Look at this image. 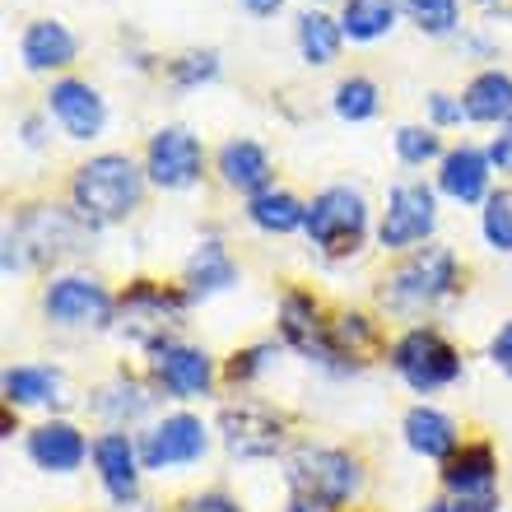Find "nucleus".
Returning <instances> with one entry per match:
<instances>
[{
	"mask_svg": "<svg viewBox=\"0 0 512 512\" xmlns=\"http://www.w3.org/2000/svg\"><path fill=\"white\" fill-rule=\"evenodd\" d=\"M140 205V168L126 154H98L75 173V210L89 224H117Z\"/></svg>",
	"mask_w": 512,
	"mask_h": 512,
	"instance_id": "f257e3e1",
	"label": "nucleus"
},
{
	"mask_svg": "<svg viewBox=\"0 0 512 512\" xmlns=\"http://www.w3.org/2000/svg\"><path fill=\"white\" fill-rule=\"evenodd\" d=\"M89 247V219L70 210H33L19 229L5 238V275H14L28 261H56Z\"/></svg>",
	"mask_w": 512,
	"mask_h": 512,
	"instance_id": "f03ea898",
	"label": "nucleus"
},
{
	"mask_svg": "<svg viewBox=\"0 0 512 512\" xmlns=\"http://www.w3.org/2000/svg\"><path fill=\"white\" fill-rule=\"evenodd\" d=\"M368 233V205L350 187H326L308 205V238L326 256H354Z\"/></svg>",
	"mask_w": 512,
	"mask_h": 512,
	"instance_id": "7ed1b4c3",
	"label": "nucleus"
},
{
	"mask_svg": "<svg viewBox=\"0 0 512 512\" xmlns=\"http://www.w3.org/2000/svg\"><path fill=\"white\" fill-rule=\"evenodd\" d=\"M289 485H294V499L336 508L359 489V466L336 447H298L289 457Z\"/></svg>",
	"mask_w": 512,
	"mask_h": 512,
	"instance_id": "20e7f679",
	"label": "nucleus"
},
{
	"mask_svg": "<svg viewBox=\"0 0 512 512\" xmlns=\"http://www.w3.org/2000/svg\"><path fill=\"white\" fill-rule=\"evenodd\" d=\"M457 289V256L447 247H424L405 261L387 284V303L391 308H429L438 298H447Z\"/></svg>",
	"mask_w": 512,
	"mask_h": 512,
	"instance_id": "39448f33",
	"label": "nucleus"
},
{
	"mask_svg": "<svg viewBox=\"0 0 512 512\" xmlns=\"http://www.w3.org/2000/svg\"><path fill=\"white\" fill-rule=\"evenodd\" d=\"M187 308V298L173 294V289H159V284H135L131 294L122 298V308H117V326H122L126 336L135 345H149V350H159L163 336L177 326Z\"/></svg>",
	"mask_w": 512,
	"mask_h": 512,
	"instance_id": "423d86ee",
	"label": "nucleus"
},
{
	"mask_svg": "<svg viewBox=\"0 0 512 512\" xmlns=\"http://www.w3.org/2000/svg\"><path fill=\"white\" fill-rule=\"evenodd\" d=\"M391 364H396V373L415 391H438L461 373L457 350H452L443 336H433V331H410V336H401L396 350H391Z\"/></svg>",
	"mask_w": 512,
	"mask_h": 512,
	"instance_id": "0eeeda50",
	"label": "nucleus"
},
{
	"mask_svg": "<svg viewBox=\"0 0 512 512\" xmlns=\"http://www.w3.org/2000/svg\"><path fill=\"white\" fill-rule=\"evenodd\" d=\"M494 480H499V466H494V452H489V447H466L461 457L447 461V471H443V485H447V494L457 499L461 512L499 508Z\"/></svg>",
	"mask_w": 512,
	"mask_h": 512,
	"instance_id": "6e6552de",
	"label": "nucleus"
},
{
	"mask_svg": "<svg viewBox=\"0 0 512 512\" xmlns=\"http://www.w3.org/2000/svg\"><path fill=\"white\" fill-rule=\"evenodd\" d=\"M42 308L61 326H103L112 317V298H108V289L98 280H89V275H61V280L47 289Z\"/></svg>",
	"mask_w": 512,
	"mask_h": 512,
	"instance_id": "1a4fd4ad",
	"label": "nucleus"
},
{
	"mask_svg": "<svg viewBox=\"0 0 512 512\" xmlns=\"http://www.w3.org/2000/svg\"><path fill=\"white\" fill-rule=\"evenodd\" d=\"M201 163H205V149L201 140L182 126H163L154 140H149V177L168 191H182L201 177Z\"/></svg>",
	"mask_w": 512,
	"mask_h": 512,
	"instance_id": "9d476101",
	"label": "nucleus"
},
{
	"mask_svg": "<svg viewBox=\"0 0 512 512\" xmlns=\"http://www.w3.org/2000/svg\"><path fill=\"white\" fill-rule=\"evenodd\" d=\"M433 191L419 182H405L387 196V219H382V247H415L433 233Z\"/></svg>",
	"mask_w": 512,
	"mask_h": 512,
	"instance_id": "9b49d317",
	"label": "nucleus"
},
{
	"mask_svg": "<svg viewBox=\"0 0 512 512\" xmlns=\"http://www.w3.org/2000/svg\"><path fill=\"white\" fill-rule=\"evenodd\" d=\"M205 452V424L196 415H168L163 424L140 438V461L149 471H163V466H187Z\"/></svg>",
	"mask_w": 512,
	"mask_h": 512,
	"instance_id": "f8f14e48",
	"label": "nucleus"
},
{
	"mask_svg": "<svg viewBox=\"0 0 512 512\" xmlns=\"http://www.w3.org/2000/svg\"><path fill=\"white\" fill-rule=\"evenodd\" d=\"M219 429L233 457H270L280 447V419L261 405H229L219 415Z\"/></svg>",
	"mask_w": 512,
	"mask_h": 512,
	"instance_id": "ddd939ff",
	"label": "nucleus"
},
{
	"mask_svg": "<svg viewBox=\"0 0 512 512\" xmlns=\"http://www.w3.org/2000/svg\"><path fill=\"white\" fill-rule=\"evenodd\" d=\"M47 98H52V117L66 126V135H75V140H94V135L103 131V122H108V108H103L98 89H89L84 80L52 84Z\"/></svg>",
	"mask_w": 512,
	"mask_h": 512,
	"instance_id": "4468645a",
	"label": "nucleus"
},
{
	"mask_svg": "<svg viewBox=\"0 0 512 512\" xmlns=\"http://www.w3.org/2000/svg\"><path fill=\"white\" fill-rule=\"evenodd\" d=\"M94 461H98V475H103V485L117 503H131L135 489H140V452L126 433H103L94 443Z\"/></svg>",
	"mask_w": 512,
	"mask_h": 512,
	"instance_id": "2eb2a0df",
	"label": "nucleus"
},
{
	"mask_svg": "<svg viewBox=\"0 0 512 512\" xmlns=\"http://www.w3.org/2000/svg\"><path fill=\"white\" fill-rule=\"evenodd\" d=\"M280 322H284V340L294 345V350L312 354V359H322L331 364L336 359V345H331V326L317 322V303L303 294H289L280 308Z\"/></svg>",
	"mask_w": 512,
	"mask_h": 512,
	"instance_id": "dca6fc26",
	"label": "nucleus"
},
{
	"mask_svg": "<svg viewBox=\"0 0 512 512\" xmlns=\"http://www.w3.org/2000/svg\"><path fill=\"white\" fill-rule=\"evenodd\" d=\"M154 378L163 382V391L173 396H201L210 387V359L201 350H187V345H159L154 350Z\"/></svg>",
	"mask_w": 512,
	"mask_h": 512,
	"instance_id": "f3484780",
	"label": "nucleus"
},
{
	"mask_svg": "<svg viewBox=\"0 0 512 512\" xmlns=\"http://www.w3.org/2000/svg\"><path fill=\"white\" fill-rule=\"evenodd\" d=\"M438 187L452 196V201H485L489 191V154H480V149L461 145L452 149L443 159V173H438Z\"/></svg>",
	"mask_w": 512,
	"mask_h": 512,
	"instance_id": "a211bd4d",
	"label": "nucleus"
},
{
	"mask_svg": "<svg viewBox=\"0 0 512 512\" xmlns=\"http://www.w3.org/2000/svg\"><path fill=\"white\" fill-rule=\"evenodd\" d=\"M28 452H33V461H38L42 471H75L89 447H84V433L75 429V424L52 419V424H42L38 433H28Z\"/></svg>",
	"mask_w": 512,
	"mask_h": 512,
	"instance_id": "6ab92c4d",
	"label": "nucleus"
},
{
	"mask_svg": "<svg viewBox=\"0 0 512 512\" xmlns=\"http://www.w3.org/2000/svg\"><path fill=\"white\" fill-rule=\"evenodd\" d=\"M19 52H24L28 70H56V66H70V61H75V38H70L66 24H56V19H38V24L24 28Z\"/></svg>",
	"mask_w": 512,
	"mask_h": 512,
	"instance_id": "aec40b11",
	"label": "nucleus"
},
{
	"mask_svg": "<svg viewBox=\"0 0 512 512\" xmlns=\"http://www.w3.org/2000/svg\"><path fill=\"white\" fill-rule=\"evenodd\" d=\"M219 173H224L229 187L252 191V196L270 191V159L256 140H229V145L219 149Z\"/></svg>",
	"mask_w": 512,
	"mask_h": 512,
	"instance_id": "412c9836",
	"label": "nucleus"
},
{
	"mask_svg": "<svg viewBox=\"0 0 512 512\" xmlns=\"http://www.w3.org/2000/svg\"><path fill=\"white\" fill-rule=\"evenodd\" d=\"M461 108L471 122H512V75H503V70L475 75L461 94Z\"/></svg>",
	"mask_w": 512,
	"mask_h": 512,
	"instance_id": "4be33fe9",
	"label": "nucleus"
},
{
	"mask_svg": "<svg viewBox=\"0 0 512 512\" xmlns=\"http://www.w3.org/2000/svg\"><path fill=\"white\" fill-rule=\"evenodd\" d=\"M405 443L415 447L419 457H452V447H457V429H452V419L443 410H429V405H415L410 415H405Z\"/></svg>",
	"mask_w": 512,
	"mask_h": 512,
	"instance_id": "5701e85b",
	"label": "nucleus"
},
{
	"mask_svg": "<svg viewBox=\"0 0 512 512\" xmlns=\"http://www.w3.org/2000/svg\"><path fill=\"white\" fill-rule=\"evenodd\" d=\"M238 280V266L229 261V252L219 243H201L196 256H191L187 266V284H191V298H205V294H219V289H229Z\"/></svg>",
	"mask_w": 512,
	"mask_h": 512,
	"instance_id": "b1692460",
	"label": "nucleus"
},
{
	"mask_svg": "<svg viewBox=\"0 0 512 512\" xmlns=\"http://www.w3.org/2000/svg\"><path fill=\"white\" fill-rule=\"evenodd\" d=\"M247 215H252L256 229H266V233L308 229V210H303V205H298L289 191H261V196H252Z\"/></svg>",
	"mask_w": 512,
	"mask_h": 512,
	"instance_id": "393cba45",
	"label": "nucleus"
},
{
	"mask_svg": "<svg viewBox=\"0 0 512 512\" xmlns=\"http://www.w3.org/2000/svg\"><path fill=\"white\" fill-rule=\"evenodd\" d=\"M340 33H345V28H340L336 19H326V14L308 10L303 19H298V52H303V61H312V66H326V61H336Z\"/></svg>",
	"mask_w": 512,
	"mask_h": 512,
	"instance_id": "a878e982",
	"label": "nucleus"
},
{
	"mask_svg": "<svg viewBox=\"0 0 512 512\" xmlns=\"http://www.w3.org/2000/svg\"><path fill=\"white\" fill-rule=\"evenodd\" d=\"M5 396H10L14 405L61 401V373H56V368H10V373H5Z\"/></svg>",
	"mask_w": 512,
	"mask_h": 512,
	"instance_id": "bb28decb",
	"label": "nucleus"
},
{
	"mask_svg": "<svg viewBox=\"0 0 512 512\" xmlns=\"http://www.w3.org/2000/svg\"><path fill=\"white\" fill-rule=\"evenodd\" d=\"M391 24H396V0H345V19H340V28H345L354 42L382 38Z\"/></svg>",
	"mask_w": 512,
	"mask_h": 512,
	"instance_id": "cd10ccee",
	"label": "nucleus"
},
{
	"mask_svg": "<svg viewBox=\"0 0 512 512\" xmlns=\"http://www.w3.org/2000/svg\"><path fill=\"white\" fill-rule=\"evenodd\" d=\"M98 415H108L112 424H122V419H140L149 410V396L135 382H112V387L98 391V401H94Z\"/></svg>",
	"mask_w": 512,
	"mask_h": 512,
	"instance_id": "c85d7f7f",
	"label": "nucleus"
},
{
	"mask_svg": "<svg viewBox=\"0 0 512 512\" xmlns=\"http://www.w3.org/2000/svg\"><path fill=\"white\" fill-rule=\"evenodd\" d=\"M405 14H410V24H419L424 33H433V38L452 33L461 19L457 0H405Z\"/></svg>",
	"mask_w": 512,
	"mask_h": 512,
	"instance_id": "c756f323",
	"label": "nucleus"
},
{
	"mask_svg": "<svg viewBox=\"0 0 512 512\" xmlns=\"http://www.w3.org/2000/svg\"><path fill=\"white\" fill-rule=\"evenodd\" d=\"M336 112L345 122H368L378 112V84L373 80H345L336 89Z\"/></svg>",
	"mask_w": 512,
	"mask_h": 512,
	"instance_id": "7c9ffc66",
	"label": "nucleus"
},
{
	"mask_svg": "<svg viewBox=\"0 0 512 512\" xmlns=\"http://www.w3.org/2000/svg\"><path fill=\"white\" fill-rule=\"evenodd\" d=\"M485 238L489 247L512 252V191H494L485 201Z\"/></svg>",
	"mask_w": 512,
	"mask_h": 512,
	"instance_id": "2f4dec72",
	"label": "nucleus"
},
{
	"mask_svg": "<svg viewBox=\"0 0 512 512\" xmlns=\"http://www.w3.org/2000/svg\"><path fill=\"white\" fill-rule=\"evenodd\" d=\"M331 345H336V359H359V354L373 350V326L364 322V317H340L336 326H331Z\"/></svg>",
	"mask_w": 512,
	"mask_h": 512,
	"instance_id": "473e14b6",
	"label": "nucleus"
},
{
	"mask_svg": "<svg viewBox=\"0 0 512 512\" xmlns=\"http://www.w3.org/2000/svg\"><path fill=\"white\" fill-rule=\"evenodd\" d=\"M396 154H401L405 163H429L433 154H438V135H433L429 126H401V131H396Z\"/></svg>",
	"mask_w": 512,
	"mask_h": 512,
	"instance_id": "72a5a7b5",
	"label": "nucleus"
},
{
	"mask_svg": "<svg viewBox=\"0 0 512 512\" xmlns=\"http://www.w3.org/2000/svg\"><path fill=\"white\" fill-rule=\"evenodd\" d=\"M219 75V56L215 52H187L182 61H173V84H205Z\"/></svg>",
	"mask_w": 512,
	"mask_h": 512,
	"instance_id": "f704fd0d",
	"label": "nucleus"
},
{
	"mask_svg": "<svg viewBox=\"0 0 512 512\" xmlns=\"http://www.w3.org/2000/svg\"><path fill=\"white\" fill-rule=\"evenodd\" d=\"M270 345H256V350H247V354H238V359H233L229 364V378L233 382H247V378H256V373H261V368L270 364Z\"/></svg>",
	"mask_w": 512,
	"mask_h": 512,
	"instance_id": "c9c22d12",
	"label": "nucleus"
},
{
	"mask_svg": "<svg viewBox=\"0 0 512 512\" xmlns=\"http://www.w3.org/2000/svg\"><path fill=\"white\" fill-rule=\"evenodd\" d=\"M489 163H494L499 173H512V122H503V126H499L494 145H489Z\"/></svg>",
	"mask_w": 512,
	"mask_h": 512,
	"instance_id": "e433bc0d",
	"label": "nucleus"
},
{
	"mask_svg": "<svg viewBox=\"0 0 512 512\" xmlns=\"http://www.w3.org/2000/svg\"><path fill=\"white\" fill-rule=\"evenodd\" d=\"M429 112H433V122H438V126L461 122V117H466V108H461V103H452L447 94H433V98H429Z\"/></svg>",
	"mask_w": 512,
	"mask_h": 512,
	"instance_id": "4c0bfd02",
	"label": "nucleus"
},
{
	"mask_svg": "<svg viewBox=\"0 0 512 512\" xmlns=\"http://www.w3.org/2000/svg\"><path fill=\"white\" fill-rule=\"evenodd\" d=\"M489 354H494V364H499L503 373H508V378H512V322L503 326L499 336H494V345H489Z\"/></svg>",
	"mask_w": 512,
	"mask_h": 512,
	"instance_id": "58836bf2",
	"label": "nucleus"
},
{
	"mask_svg": "<svg viewBox=\"0 0 512 512\" xmlns=\"http://www.w3.org/2000/svg\"><path fill=\"white\" fill-rule=\"evenodd\" d=\"M182 512H238L229 499H219V494H205V499H191Z\"/></svg>",
	"mask_w": 512,
	"mask_h": 512,
	"instance_id": "ea45409f",
	"label": "nucleus"
},
{
	"mask_svg": "<svg viewBox=\"0 0 512 512\" xmlns=\"http://www.w3.org/2000/svg\"><path fill=\"white\" fill-rule=\"evenodd\" d=\"M243 5H247L252 14H275V10L284 5V0H243Z\"/></svg>",
	"mask_w": 512,
	"mask_h": 512,
	"instance_id": "a19ab883",
	"label": "nucleus"
},
{
	"mask_svg": "<svg viewBox=\"0 0 512 512\" xmlns=\"http://www.w3.org/2000/svg\"><path fill=\"white\" fill-rule=\"evenodd\" d=\"M289 512H331V508H322V503H312V499H294Z\"/></svg>",
	"mask_w": 512,
	"mask_h": 512,
	"instance_id": "79ce46f5",
	"label": "nucleus"
},
{
	"mask_svg": "<svg viewBox=\"0 0 512 512\" xmlns=\"http://www.w3.org/2000/svg\"><path fill=\"white\" fill-rule=\"evenodd\" d=\"M424 512H461L457 503H433V508H424Z\"/></svg>",
	"mask_w": 512,
	"mask_h": 512,
	"instance_id": "37998d69",
	"label": "nucleus"
},
{
	"mask_svg": "<svg viewBox=\"0 0 512 512\" xmlns=\"http://www.w3.org/2000/svg\"><path fill=\"white\" fill-rule=\"evenodd\" d=\"M485 5H489V0H485Z\"/></svg>",
	"mask_w": 512,
	"mask_h": 512,
	"instance_id": "c03bdc74",
	"label": "nucleus"
}]
</instances>
